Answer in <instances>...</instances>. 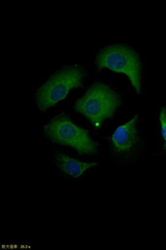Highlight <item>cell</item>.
I'll list each match as a JSON object with an SVG mask.
<instances>
[{
  "label": "cell",
  "instance_id": "6da1fadb",
  "mask_svg": "<svg viewBox=\"0 0 166 250\" xmlns=\"http://www.w3.org/2000/svg\"><path fill=\"white\" fill-rule=\"evenodd\" d=\"M124 105V95L109 83L96 81L75 100L74 109L87 118L96 130L114 119Z\"/></svg>",
  "mask_w": 166,
  "mask_h": 250
},
{
  "label": "cell",
  "instance_id": "7a4b0ae2",
  "mask_svg": "<svg viewBox=\"0 0 166 250\" xmlns=\"http://www.w3.org/2000/svg\"><path fill=\"white\" fill-rule=\"evenodd\" d=\"M89 73L78 64H66L54 72L35 94V103L40 112H45L64 101L73 89L82 88Z\"/></svg>",
  "mask_w": 166,
  "mask_h": 250
},
{
  "label": "cell",
  "instance_id": "3957f363",
  "mask_svg": "<svg viewBox=\"0 0 166 250\" xmlns=\"http://www.w3.org/2000/svg\"><path fill=\"white\" fill-rule=\"evenodd\" d=\"M94 62L97 72L108 69L113 73H123L129 77L137 95L144 92V65L140 54L132 46L120 43L107 45L95 55Z\"/></svg>",
  "mask_w": 166,
  "mask_h": 250
},
{
  "label": "cell",
  "instance_id": "277c9868",
  "mask_svg": "<svg viewBox=\"0 0 166 250\" xmlns=\"http://www.w3.org/2000/svg\"><path fill=\"white\" fill-rule=\"evenodd\" d=\"M45 137L53 144L74 148L81 156H97L100 143L91 136V130L75 124L71 116L62 111L43 127Z\"/></svg>",
  "mask_w": 166,
  "mask_h": 250
},
{
  "label": "cell",
  "instance_id": "5b68a950",
  "mask_svg": "<svg viewBox=\"0 0 166 250\" xmlns=\"http://www.w3.org/2000/svg\"><path fill=\"white\" fill-rule=\"evenodd\" d=\"M141 118L136 114L131 120L119 125L108 140L109 151L112 158L121 166L136 164L145 150V139L141 127Z\"/></svg>",
  "mask_w": 166,
  "mask_h": 250
},
{
  "label": "cell",
  "instance_id": "8992f818",
  "mask_svg": "<svg viewBox=\"0 0 166 250\" xmlns=\"http://www.w3.org/2000/svg\"><path fill=\"white\" fill-rule=\"evenodd\" d=\"M52 161L60 174L70 180L81 178L90 168L99 167L97 162L81 161L60 150H55L54 152Z\"/></svg>",
  "mask_w": 166,
  "mask_h": 250
},
{
  "label": "cell",
  "instance_id": "52a82bcc",
  "mask_svg": "<svg viewBox=\"0 0 166 250\" xmlns=\"http://www.w3.org/2000/svg\"><path fill=\"white\" fill-rule=\"evenodd\" d=\"M158 119L160 122V134L162 138V153L159 155L166 154V107L163 106L160 109Z\"/></svg>",
  "mask_w": 166,
  "mask_h": 250
}]
</instances>
